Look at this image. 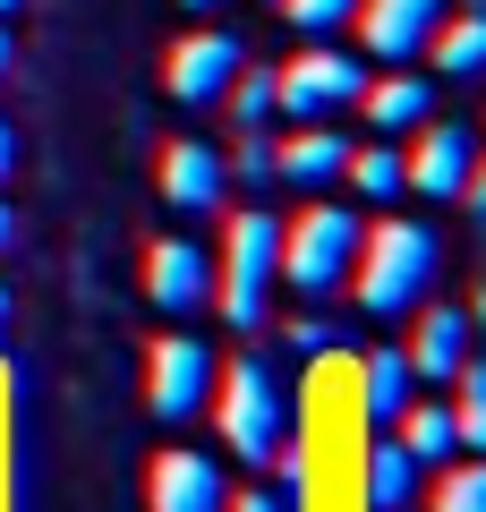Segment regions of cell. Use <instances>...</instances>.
I'll list each match as a JSON object with an SVG mask.
<instances>
[{"instance_id": "5", "label": "cell", "mask_w": 486, "mask_h": 512, "mask_svg": "<svg viewBox=\"0 0 486 512\" xmlns=\"http://www.w3.org/2000/svg\"><path fill=\"white\" fill-rule=\"evenodd\" d=\"M359 52H333V43L316 35V52H299L290 69H273V111H290V120H316V111L333 103H359Z\"/></svg>"}, {"instance_id": "19", "label": "cell", "mask_w": 486, "mask_h": 512, "mask_svg": "<svg viewBox=\"0 0 486 512\" xmlns=\"http://www.w3.org/2000/svg\"><path fill=\"white\" fill-rule=\"evenodd\" d=\"M418 495V461L401 453V444H376V453H367V504L376 512H401Z\"/></svg>"}, {"instance_id": "2", "label": "cell", "mask_w": 486, "mask_h": 512, "mask_svg": "<svg viewBox=\"0 0 486 512\" xmlns=\"http://www.w3.org/2000/svg\"><path fill=\"white\" fill-rule=\"evenodd\" d=\"M350 256H359V214H350V205H307L282 231V265H273V274L299 299H333L350 282Z\"/></svg>"}, {"instance_id": "12", "label": "cell", "mask_w": 486, "mask_h": 512, "mask_svg": "<svg viewBox=\"0 0 486 512\" xmlns=\"http://www.w3.org/2000/svg\"><path fill=\"white\" fill-rule=\"evenodd\" d=\"M239 60L248 52H239L222 26H205V35H188L180 52H171V94H180V103H222V86H231Z\"/></svg>"}, {"instance_id": "35", "label": "cell", "mask_w": 486, "mask_h": 512, "mask_svg": "<svg viewBox=\"0 0 486 512\" xmlns=\"http://www.w3.org/2000/svg\"><path fill=\"white\" fill-rule=\"evenodd\" d=\"M401 512H410V504H401Z\"/></svg>"}, {"instance_id": "7", "label": "cell", "mask_w": 486, "mask_h": 512, "mask_svg": "<svg viewBox=\"0 0 486 512\" xmlns=\"http://www.w3.org/2000/svg\"><path fill=\"white\" fill-rule=\"evenodd\" d=\"M350 18H359V35H367L376 60H418L427 35L444 26V0H359Z\"/></svg>"}, {"instance_id": "21", "label": "cell", "mask_w": 486, "mask_h": 512, "mask_svg": "<svg viewBox=\"0 0 486 512\" xmlns=\"http://www.w3.org/2000/svg\"><path fill=\"white\" fill-rule=\"evenodd\" d=\"M350 180H359V197H401V154L393 146H350Z\"/></svg>"}, {"instance_id": "32", "label": "cell", "mask_w": 486, "mask_h": 512, "mask_svg": "<svg viewBox=\"0 0 486 512\" xmlns=\"http://www.w3.org/2000/svg\"><path fill=\"white\" fill-rule=\"evenodd\" d=\"M180 9H222V0H180Z\"/></svg>"}, {"instance_id": "13", "label": "cell", "mask_w": 486, "mask_h": 512, "mask_svg": "<svg viewBox=\"0 0 486 512\" xmlns=\"http://www.w3.org/2000/svg\"><path fill=\"white\" fill-rule=\"evenodd\" d=\"M418 342L401 350V359H410V376H427V384H452V367L469 359V316L461 308H435V299H418Z\"/></svg>"}, {"instance_id": "17", "label": "cell", "mask_w": 486, "mask_h": 512, "mask_svg": "<svg viewBox=\"0 0 486 512\" xmlns=\"http://www.w3.org/2000/svg\"><path fill=\"white\" fill-rule=\"evenodd\" d=\"M410 359H401V350H367L359 359V402H367V419H393L401 402H410Z\"/></svg>"}, {"instance_id": "34", "label": "cell", "mask_w": 486, "mask_h": 512, "mask_svg": "<svg viewBox=\"0 0 486 512\" xmlns=\"http://www.w3.org/2000/svg\"><path fill=\"white\" fill-rule=\"evenodd\" d=\"M0 316H9V291H0Z\"/></svg>"}, {"instance_id": "11", "label": "cell", "mask_w": 486, "mask_h": 512, "mask_svg": "<svg viewBox=\"0 0 486 512\" xmlns=\"http://www.w3.org/2000/svg\"><path fill=\"white\" fill-rule=\"evenodd\" d=\"M162 197L180 205V214H214L222 205V146L171 137V146H162Z\"/></svg>"}, {"instance_id": "4", "label": "cell", "mask_w": 486, "mask_h": 512, "mask_svg": "<svg viewBox=\"0 0 486 512\" xmlns=\"http://www.w3.org/2000/svg\"><path fill=\"white\" fill-rule=\"evenodd\" d=\"M290 436V402H282V376H273V359H239L231 376H222V444H231L239 461H273Z\"/></svg>"}, {"instance_id": "9", "label": "cell", "mask_w": 486, "mask_h": 512, "mask_svg": "<svg viewBox=\"0 0 486 512\" xmlns=\"http://www.w3.org/2000/svg\"><path fill=\"white\" fill-rule=\"evenodd\" d=\"M469 154H478V137H469V128L427 120L418 154L401 163V188H418V197H461V180H469Z\"/></svg>"}, {"instance_id": "6", "label": "cell", "mask_w": 486, "mask_h": 512, "mask_svg": "<svg viewBox=\"0 0 486 512\" xmlns=\"http://www.w3.org/2000/svg\"><path fill=\"white\" fill-rule=\"evenodd\" d=\"M205 393H214V350L197 333H162L154 359H145V402H154V419H197Z\"/></svg>"}, {"instance_id": "10", "label": "cell", "mask_w": 486, "mask_h": 512, "mask_svg": "<svg viewBox=\"0 0 486 512\" xmlns=\"http://www.w3.org/2000/svg\"><path fill=\"white\" fill-rule=\"evenodd\" d=\"M145 504H154V512H222V504H231V495H222V461L162 453L154 478H145Z\"/></svg>"}, {"instance_id": "25", "label": "cell", "mask_w": 486, "mask_h": 512, "mask_svg": "<svg viewBox=\"0 0 486 512\" xmlns=\"http://www.w3.org/2000/svg\"><path fill=\"white\" fill-rule=\"evenodd\" d=\"M239 180H273V137H239Z\"/></svg>"}, {"instance_id": "26", "label": "cell", "mask_w": 486, "mask_h": 512, "mask_svg": "<svg viewBox=\"0 0 486 512\" xmlns=\"http://www.w3.org/2000/svg\"><path fill=\"white\" fill-rule=\"evenodd\" d=\"M461 197H469V214L486 222V154H469V180H461Z\"/></svg>"}, {"instance_id": "28", "label": "cell", "mask_w": 486, "mask_h": 512, "mask_svg": "<svg viewBox=\"0 0 486 512\" xmlns=\"http://www.w3.org/2000/svg\"><path fill=\"white\" fill-rule=\"evenodd\" d=\"M9 171H18V128L0 120V180H9Z\"/></svg>"}, {"instance_id": "30", "label": "cell", "mask_w": 486, "mask_h": 512, "mask_svg": "<svg viewBox=\"0 0 486 512\" xmlns=\"http://www.w3.org/2000/svg\"><path fill=\"white\" fill-rule=\"evenodd\" d=\"M9 239H18V214H9V205H0V248H9Z\"/></svg>"}, {"instance_id": "31", "label": "cell", "mask_w": 486, "mask_h": 512, "mask_svg": "<svg viewBox=\"0 0 486 512\" xmlns=\"http://www.w3.org/2000/svg\"><path fill=\"white\" fill-rule=\"evenodd\" d=\"M469 325H486V291H478V299H469Z\"/></svg>"}, {"instance_id": "3", "label": "cell", "mask_w": 486, "mask_h": 512, "mask_svg": "<svg viewBox=\"0 0 486 512\" xmlns=\"http://www.w3.org/2000/svg\"><path fill=\"white\" fill-rule=\"evenodd\" d=\"M273 265H282V222L256 214V205L231 214V231H222V325H239V333L265 325Z\"/></svg>"}, {"instance_id": "23", "label": "cell", "mask_w": 486, "mask_h": 512, "mask_svg": "<svg viewBox=\"0 0 486 512\" xmlns=\"http://www.w3.org/2000/svg\"><path fill=\"white\" fill-rule=\"evenodd\" d=\"M435 512H486V453L461 461V470H444V487H435Z\"/></svg>"}, {"instance_id": "16", "label": "cell", "mask_w": 486, "mask_h": 512, "mask_svg": "<svg viewBox=\"0 0 486 512\" xmlns=\"http://www.w3.org/2000/svg\"><path fill=\"white\" fill-rule=\"evenodd\" d=\"M359 94H367V120H376L384 137L427 128V111H435V86H427V77H384V86H359Z\"/></svg>"}, {"instance_id": "29", "label": "cell", "mask_w": 486, "mask_h": 512, "mask_svg": "<svg viewBox=\"0 0 486 512\" xmlns=\"http://www.w3.org/2000/svg\"><path fill=\"white\" fill-rule=\"evenodd\" d=\"M9 60H18V43H9V26H0V77H9Z\"/></svg>"}, {"instance_id": "24", "label": "cell", "mask_w": 486, "mask_h": 512, "mask_svg": "<svg viewBox=\"0 0 486 512\" xmlns=\"http://www.w3.org/2000/svg\"><path fill=\"white\" fill-rule=\"evenodd\" d=\"M350 9H359V0H282V18L299 26V35H333V26H350Z\"/></svg>"}, {"instance_id": "33", "label": "cell", "mask_w": 486, "mask_h": 512, "mask_svg": "<svg viewBox=\"0 0 486 512\" xmlns=\"http://www.w3.org/2000/svg\"><path fill=\"white\" fill-rule=\"evenodd\" d=\"M9 9H26V0H0V18H9Z\"/></svg>"}, {"instance_id": "15", "label": "cell", "mask_w": 486, "mask_h": 512, "mask_svg": "<svg viewBox=\"0 0 486 512\" xmlns=\"http://www.w3.org/2000/svg\"><path fill=\"white\" fill-rule=\"evenodd\" d=\"M427 52H435V77H486V9H444Z\"/></svg>"}, {"instance_id": "18", "label": "cell", "mask_w": 486, "mask_h": 512, "mask_svg": "<svg viewBox=\"0 0 486 512\" xmlns=\"http://www.w3.org/2000/svg\"><path fill=\"white\" fill-rule=\"evenodd\" d=\"M393 419H401V453H410L418 470H427V461H452V444H461V436H452V410H444V402H418V410L401 402Z\"/></svg>"}, {"instance_id": "20", "label": "cell", "mask_w": 486, "mask_h": 512, "mask_svg": "<svg viewBox=\"0 0 486 512\" xmlns=\"http://www.w3.org/2000/svg\"><path fill=\"white\" fill-rule=\"evenodd\" d=\"M452 384H461V402H452V436H461L469 453H486V359H461V367H452Z\"/></svg>"}, {"instance_id": "1", "label": "cell", "mask_w": 486, "mask_h": 512, "mask_svg": "<svg viewBox=\"0 0 486 512\" xmlns=\"http://www.w3.org/2000/svg\"><path fill=\"white\" fill-rule=\"evenodd\" d=\"M359 308L367 316H410L418 299H427V282H435V265H444V248H435V231L427 222H410V214H384L376 231L359 239Z\"/></svg>"}, {"instance_id": "27", "label": "cell", "mask_w": 486, "mask_h": 512, "mask_svg": "<svg viewBox=\"0 0 486 512\" xmlns=\"http://www.w3.org/2000/svg\"><path fill=\"white\" fill-rule=\"evenodd\" d=\"M222 512H290V504H282V495H273V487H248V495H231V504H222Z\"/></svg>"}, {"instance_id": "14", "label": "cell", "mask_w": 486, "mask_h": 512, "mask_svg": "<svg viewBox=\"0 0 486 512\" xmlns=\"http://www.w3.org/2000/svg\"><path fill=\"white\" fill-rule=\"evenodd\" d=\"M342 163H350V137H333V128H299L290 146H273V180H290V188L342 180Z\"/></svg>"}, {"instance_id": "22", "label": "cell", "mask_w": 486, "mask_h": 512, "mask_svg": "<svg viewBox=\"0 0 486 512\" xmlns=\"http://www.w3.org/2000/svg\"><path fill=\"white\" fill-rule=\"evenodd\" d=\"M222 103L239 111V128H256V120L273 111V69H248V60H239V69H231V86H222Z\"/></svg>"}, {"instance_id": "8", "label": "cell", "mask_w": 486, "mask_h": 512, "mask_svg": "<svg viewBox=\"0 0 486 512\" xmlns=\"http://www.w3.org/2000/svg\"><path fill=\"white\" fill-rule=\"evenodd\" d=\"M145 291H154V308H171V316L205 308V291H214V256H205L197 239H154V248H145Z\"/></svg>"}]
</instances>
